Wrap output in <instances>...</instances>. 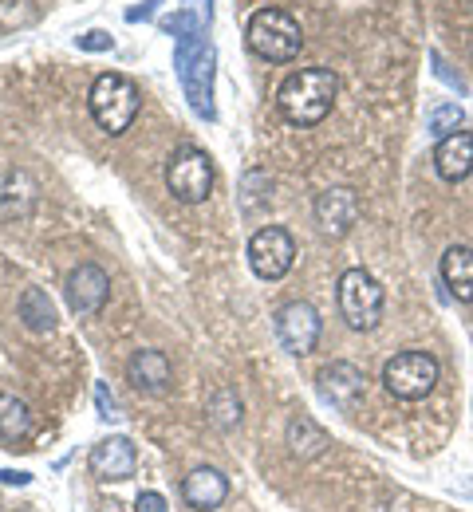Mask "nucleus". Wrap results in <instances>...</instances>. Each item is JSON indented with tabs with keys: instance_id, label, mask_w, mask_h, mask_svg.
I'll use <instances>...</instances> for the list:
<instances>
[{
	"instance_id": "nucleus-1",
	"label": "nucleus",
	"mask_w": 473,
	"mask_h": 512,
	"mask_svg": "<svg viewBox=\"0 0 473 512\" xmlns=\"http://www.w3.org/2000/svg\"><path fill=\"white\" fill-rule=\"evenodd\" d=\"M336 95H339V75L332 67H300L276 91V107H280V115L292 127H316V123L328 119Z\"/></svg>"
},
{
	"instance_id": "nucleus-2",
	"label": "nucleus",
	"mask_w": 473,
	"mask_h": 512,
	"mask_svg": "<svg viewBox=\"0 0 473 512\" xmlns=\"http://www.w3.org/2000/svg\"><path fill=\"white\" fill-rule=\"evenodd\" d=\"M213 44L205 36H182L174 48V67L182 79V91L190 99V111L198 119H213Z\"/></svg>"
},
{
	"instance_id": "nucleus-3",
	"label": "nucleus",
	"mask_w": 473,
	"mask_h": 512,
	"mask_svg": "<svg viewBox=\"0 0 473 512\" xmlns=\"http://www.w3.org/2000/svg\"><path fill=\"white\" fill-rule=\"evenodd\" d=\"M87 107H91L95 123L107 130V134H123V130H131V123L138 119L142 99H138L135 79H127V75H119V71H107V75H99V79L91 83Z\"/></svg>"
},
{
	"instance_id": "nucleus-4",
	"label": "nucleus",
	"mask_w": 473,
	"mask_h": 512,
	"mask_svg": "<svg viewBox=\"0 0 473 512\" xmlns=\"http://www.w3.org/2000/svg\"><path fill=\"white\" fill-rule=\"evenodd\" d=\"M339 316L351 331H375L383 320V284L367 268H347L336 284Z\"/></svg>"
},
{
	"instance_id": "nucleus-5",
	"label": "nucleus",
	"mask_w": 473,
	"mask_h": 512,
	"mask_svg": "<svg viewBox=\"0 0 473 512\" xmlns=\"http://www.w3.org/2000/svg\"><path fill=\"white\" fill-rule=\"evenodd\" d=\"M245 36H249V48H253L261 60H269V64H288V60H296V56H300V44H304L300 24H296L284 8H261V12H253Z\"/></svg>"
},
{
	"instance_id": "nucleus-6",
	"label": "nucleus",
	"mask_w": 473,
	"mask_h": 512,
	"mask_svg": "<svg viewBox=\"0 0 473 512\" xmlns=\"http://www.w3.org/2000/svg\"><path fill=\"white\" fill-rule=\"evenodd\" d=\"M383 386L403 402H422L438 386V359L430 351H399L383 367Z\"/></svg>"
},
{
	"instance_id": "nucleus-7",
	"label": "nucleus",
	"mask_w": 473,
	"mask_h": 512,
	"mask_svg": "<svg viewBox=\"0 0 473 512\" xmlns=\"http://www.w3.org/2000/svg\"><path fill=\"white\" fill-rule=\"evenodd\" d=\"M166 190L174 193L182 205H202L213 190V162L198 146H182L166 162Z\"/></svg>"
},
{
	"instance_id": "nucleus-8",
	"label": "nucleus",
	"mask_w": 473,
	"mask_h": 512,
	"mask_svg": "<svg viewBox=\"0 0 473 512\" xmlns=\"http://www.w3.org/2000/svg\"><path fill=\"white\" fill-rule=\"evenodd\" d=\"M292 264H296V241H292L288 229L265 225V229L253 233V241H249V268H253L261 280H280V276H288Z\"/></svg>"
},
{
	"instance_id": "nucleus-9",
	"label": "nucleus",
	"mask_w": 473,
	"mask_h": 512,
	"mask_svg": "<svg viewBox=\"0 0 473 512\" xmlns=\"http://www.w3.org/2000/svg\"><path fill=\"white\" fill-rule=\"evenodd\" d=\"M320 331H324L320 312H316L308 300H292V304H284V308L276 312V339H280V347H284L288 355H296V359H304V355L316 351Z\"/></svg>"
},
{
	"instance_id": "nucleus-10",
	"label": "nucleus",
	"mask_w": 473,
	"mask_h": 512,
	"mask_svg": "<svg viewBox=\"0 0 473 512\" xmlns=\"http://www.w3.org/2000/svg\"><path fill=\"white\" fill-rule=\"evenodd\" d=\"M363 390H367V379L355 363H332L320 371V398L339 414H355V406L363 402Z\"/></svg>"
},
{
	"instance_id": "nucleus-11",
	"label": "nucleus",
	"mask_w": 473,
	"mask_h": 512,
	"mask_svg": "<svg viewBox=\"0 0 473 512\" xmlns=\"http://www.w3.org/2000/svg\"><path fill=\"white\" fill-rule=\"evenodd\" d=\"M363 205H359V193L351 186H332L316 197V225L328 233V237H347L359 221Z\"/></svg>"
},
{
	"instance_id": "nucleus-12",
	"label": "nucleus",
	"mask_w": 473,
	"mask_h": 512,
	"mask_svg": "<svg viewBox=\"0 0 473 512\" xmlns=\"http://www.w3.org/2000/svg\"><path fill=\"white\" fill-rule=\"evenodd\" d=\"M68 304L75 316H95L111 296V276L99 264H79L68 276Z\"/></svg>"
},
{
	"instance_id": "nucleus-13",
	"label": "nucleus",
	"mask_w": 473,
	"mask_h": 512,
	"mask_svg": "<svg viewBox=\"0 0 473 512\" xmlns=\"http://www.w3.org/2000/svg\"><path fill=\"white\" fill-rule=\"evenodd\" d=\"M138 469L135 442L131 438H103L91 446V473L99 481H131Z\"/></svg>"
},
{
	"instance_id": "nucleus-14",
	"label": "nucleus",
	"mask_w": 473,
	"mask_h": 512,
	"mask_svg": "<svg viewBox=\"0 0 473 512\" xmlns=\"http://www.w3.org/2000/svg\"><path fill=\"white\" fill-rule=\"evenodd\" d=\"M434 170H438L446 182H462V178H470L473 174V134L470 130H454V134L438 138Z\"/></svg>"
},
{
	"instance_id": "nucleus-15",
	"label": "nucleus",
	"mask_w": 473,
	"mask_h": 512,
	"mask_svg": "<svg viewBox=\"0 0 473 512\" xmlns=\"http://www.w3.org/2000/svg\"><path fill=\"white\" fill-rule=\"evenodd\" d=\"M225 497H229V481H225V473H217V469H209V465L194 469V473L182 481V501L198 512L221 509Z\"/></svg>"
},
{
	"instance_id": "nucleus-16",
	"label": "nucleus",
	"mask_w": 473,
	"mask_h": 512,
	"mask_svg": "<svg viewBox=\"0 0 473 512\" xmlns=\"http://www.w3.org/2000/svg\"><path fill=\"white\" fill-rule=\"evenodd\" d=\"M170 359L162 351H135L131 363H127V379L135 390H146V394H158L170 386Z\"/></svg>"
},
{
	"instance_id": "nucleus-17",
	"label": "nucleus",
	"mask_w": 473,
	"mask_h": 512,
	"mask_svg": "<svg viewBox=\"0 0 473 512\" xmlns=\"http://www.w3.org/2000/svg\"><path fill=\"white\" fill-rule=\"evenodd\" d=\"M442 280H446V288H450L454 300L470 304L473 300V249L470 245L446 249V256H442Z\"/></svg>"
},
{
	"instance_id": "nucleus-18",
	"label": "nucleus",
	"mask_w": 473,
	"mask_h": 512,
	"mask_svg": "<svg viewBox=\"0 0 473 512\" xmlns=\"http://www.w3.org/2000/svg\"><path fill=\"white\" fill-rule=\"evenodd\" d=\"M328 446H332L328 430H324L320 422H312L308 414H296V418L288 422V449H292L300 461H312V457H320V453H324Z\"/></svg>"
},
{
	"instance_id": "nucleus-19",
	"label": "nucleus",
	"mask_w": 473,
	"mask_h": 512,
	"mask_svg": "<svg viewBox=\"0 0 473 512\" xmlns=\"http://www.w3.org/2000/svg\"><path fill=\"white\" fill-rule=\"evenodd\" d=\"M16 312H20V323H24L28 331H36V335L56 327V304L48 300V292H44V288H24V292H20Z\"/></svg>"
},
{
	"instance_id": "nucleus-20",
	"label": "nucleus",
	"mask_w": 473,
	"mask_h": 512,
	"mask_svg": "<svg viewBox=\"0 0 473 512\" xmlns=\"http://www.w3.org/2000/svg\"><path fill=\"white\" fill-rule=\"evenodd\" d=\"M205 28H209V0H182V8L162 20V32L174 36V40L205 36Z\"/></svg>"
},
{
	"instance_id": "nucleus-21",
	"label": "nucleus",
	"mask_w": 473,
	"mask_h": 512,
	"mask_svg": "<svg viewBox=\"0 0 473 512\" xmlns=\"http://www.w3.org/2000/svg\"><path fill=\"white\" fill-rule=\"evenodd\" d=\"M32 430V410L16 394H0V438L4 442H24Z\"/></svg>"
},
{
	"instance_id": "nucleus-22",
	"label": "nucleus",
	"mask_w": 473,
	"mask_h": 512,
	"mask_svg": "<svg viewBox=\"0 0 473 512\" xmlns=\"http://www.w3.org/2000/svg\"><path fill=\"white\" fill-rule=\"evenodd\" d=\"M209 422H213L217 430L241 426V398H237V390H217V394L209 398Z\"/></svg>"
},
{
	"instance_id": "nucleus-23",
	"label": "nucleus",
	"mask_w": 473,
	"mask_h": 512,
	"mask_svg": "<svg viewBox=\"0 0 473 512\" xmlns=\"http://www.w3.org/2000/svg\"><path fill=\"white\" fill-rule=\"evenodd\" d=\"M257 186H261V190H272L269 174L249 170V174H245V182H241V201H245V213H253L261 201H269V193H257Z\"/></svg>"
},
{
	"instance_id": "nucleus-24",
	"label": "nucleus",
	"mask_w": 473,
	"mask_h": 512,
	"mask_svg": "<svg viewBox=\"0 0 473 512\" xmlns=\"http://www.w3.org/2000/svg\"><path fill=\"white\" fill-rule=\"evenodd\" d=\"M458 127H462V107L458 103H446V107H438L430 115V134L434 138H446V134H454Z\"/></svg>"
},
{
	"instance_id": "nucleus-25",
	"label": "nucleus",
	"mask_w": 473,
	"mask_h": 512,
	"mask_svg": "<svg viewBox=\"0 0 473 512\" xmlns=\"http://www.w3.org/2000/svg\"><path fill=\"white\" fill-rule=\"evenodd\" d=\"M95 406H99V418H107V422H115V418H119V406H115L111 390H107L103 383L95 386Z\"/></svg>"
},
{
	"instance_id": "nucleus-26",
	"label": "nucleus",
	"mask_w": 473,
	"mask_h": 512,
	"mask_svg": "<svg viewBox=\"0 0 473 512\" xmlns=\"http://www.w3.org/2000/svg\"><path fill=\"white\" fill-rule=\"evenodd\" d=\"M79 48H87V52H107V48H111V36L87 32V36H79Z\"/></svg>"
},
{
	"instance_id": "nucleus-27",
	"label": "nucleus",
	"mask_w": 473,
	"mask_h": 512,
	"mask_svg": "<svg viewBox=\"0 0 473 512\" xmlns=\"http://www.w3.org/2000/svg\"><path fill=\"white\" fill-rule=\"evenodd\" d=\"M135 512H166V501L158 493H142L135 501Z\"/></svg>"
},
{
	"instance_id": "nucleus-28",
	"label": "nucleus",
	"mask_w": 473,
	"mask_h": 512,
	"mask_svg": "<svg viewBox=\"0 0 473 512\" xmlns=\"http://www.w3.org/2000/svg\"><path fill=\"white\" fill-rule=\"evenodd\" d=\"M32 473H20V469H0V485H28Z\"/></svg>"
},
{
	"instance_id": "nucleus-29",
	"label": "nucleus",
	"mask_w": 473,
	"mask_h": 512,
	"mask_svg": "<svg viewBox=\"0 0 473 512\" xmlns=\"http://www.w3.org/2000/svg\"><path fill=\"white\" fill-rule=\"evenodd\" d=\"M154 4H158V0H142L138 8H131V12H127V20H131V24H138V20H146V16H154Z\"/></svg>"
}]
</instances>
